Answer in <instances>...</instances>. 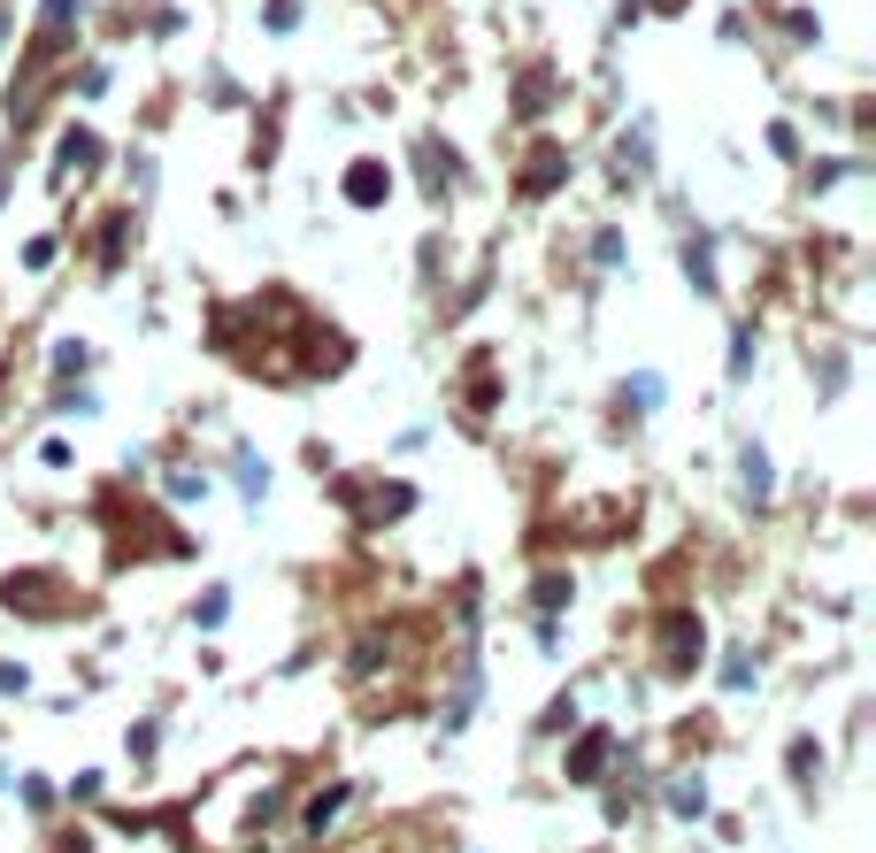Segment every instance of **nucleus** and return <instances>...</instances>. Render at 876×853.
Masks as SVG:
<instances>
[{"instance_id": "obj_2", "label": "nucleus", "mask_w": 876, "mask_h": 853, "mask_svg": "<svg viewBox=\"0 0 876 853\" xmlns=\"http://www.w3.org/2000/svg\"><path fill=\"white\" fill-rule=\"evenodd\" d=\"M93 155H101V139H93V131H70V139H62V162H77V170H93Z\"/></svg>"}, {"instance_id": "obj_1", "label": "nucleus", "mask_w": 876, "mask_h": 853, "mask_svg": "<svg viewBox=\"0 0 876 853\" xmlns=\"http://www.w3.org/2000/svg\"><path fill=\"white\" fill-rule=\"evenodd\" d=\"M347 200H361V208L384 200V170H377V162H353V170H347Z\"/></svg>"}, {"instance_id": "obj_3", "label": "nucleus", "mask_w": 876, "mask_h": 853, "mask_svg": "<svg viewBox=\"0 0 876 853\" xmlns=\"http://www.w3.org/2000/svg\"><path fill=\"white\" fill-rule=\"evenodd\" d=\"M553 177H561V155H553V147H546V155H538V170H530L524 185H530V192H546V185H553Z\"/></svg>"}]
</instances>
